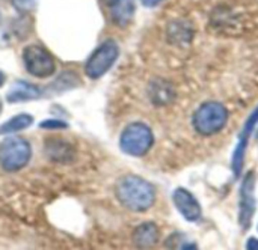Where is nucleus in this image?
Returning a JSON list of instances; mask_svg holds the SVG:
<instances>
[{"label": "nucleus", "instance_id": "obj_1", "mask_svg": "<svg viewBox=\"0 0 258 250\" xmlns=\"http://www.w3.org/2000/svg\"><path fill=\"white\" fill-rule=\"evenodd\" d=\"M116 198L127 210L144 213L153 207L156 190L148 181L136 175H127L116 184Z\"/></svg>", "mask_w": 258, "mask_h": 250}, {"label": "nucleus", "instance_id": "obj_2", "mask_svg": "<svg viewBox=\"0 0 258 250\" xmlns=\"http://www.w3.org/2000/svg\"><path fill=\"white\" fill-rule=\"evenodd\" d=\"M228 121V112L224 104L216 101L204 103L194 116L195 130L203 136L219 133Z\"/></svg>", "mask_w": 258, "mask_h": 250}, {"label": "nucleus", "instance_id": "obj_3", "mask_svg": "<svg viewBox=\"0 0 258 250\" xmlns=\"http://www.w3.org/2000/svg\"><path fill=\"white\" fill-rule=\"evenodd\" d=\"M121 149L133 157L145 155L154 143L153 131L142 122H133L125 127L121 134Z\"/></svg>", "mask_w": 258, "mask_h": 250}, {"label": "nucleus", "instance_id": "obj_4", "mask_svg": "<svg viewBox=\"0 0 258 250\" xmlns=\"http://www.w3.org/2000/svg\"><path fill=\"white\" fill-rule=\"evenodd\" d=\"M32 155L30 145L23 137H8L0 145V166L8 172L23 169Z\"/></svg>", "mask_w": 258, "mask_h": 250}, {"label": "nucleus", "instance_id": "obj_5", "mask_svg": "<svg viewBox=\"0 0 258 250\" xmlns=\"http://www.w3.org/2000/svg\"><path fill=\"white\" fill-rule=\"evenodd\" d=\"M118 54H119L118 44L113 39L104 41L88 59L85 66L86 75L91 78H100L112 68V65L118 59Z\"/></svg>", "mask_w": 258, "mask_h": 250}, {"label": "nucleus", "instance_id": "obj_6", "mask_svg": "<svg viewBox=\"0 0 258 250\" xmlns=\"http://www.w3.org/2000/svg\"><path fill=\"white\" fill-rule=\"evenodd\" d=\"M23 60L26 69L39 78L51 75L56 69V63L51 54L38 45H29L23 53Z\"/></svg>", "mask_w": 258, "mask_h": 250}, {"label": "nucleus", "instance_id": "obj_7", "mask_svg": "<svg viewBox=\"0 0 258 250\" xmlns=\"http://www.w3.org/2000/svg\"><path fill=\"white\" fill-rule=\"evenodd\" d=\"M254 189H255V175L254 172H249L240 189V217L239 219H240V225L243 229H248L251 226V220L255 213Z\"/></svg>", "mask_w": 258, "mask_h": 250}, {"label": "nucleus", "instance_id": "obj_8", "mask_svg": "<svg viewBox=\"0 0 258 250\" xmlns=\"http://www.w3.org/2000/svg\"><path fill=\"white\" fill-rule=\"evenodd\" d=\"M172 201L186 220L197 222L201 217V205L198 204V201L190 192L184 189H177L172 195Z\"/></svg>", "mask_w": 258, "mask_h": 250}, {"label": "nucleus", "instance_id": "obj_9", "mask_svg": "<svg viewBox=\"0 0 258 250\" xmlns=\"http://www.w3.org/2000/svg\"><path fill=\"white\" fill-rule=\"evenodd\" d=\"M258 124V109L251 115V118L246 121V125L243 128V133L240 134V140H239V145L233 154V171L236 174V177H239L242 174V169H243V158H245V148H246V143H248V137L249 134L252 133L254 127Z\"/></svg>", "mask_w": 258, "mask_h": 250}, {"label": "nucleus", "instance_id": "obj_10", "mask_svg": "<svg viewBox=\"0 0 258 250\" xmlns=\"http://www.w3.org/2000/svg\"><path fill=\"white\" fill-rule=\"evenodd\" d=\"M135 11V0H113L110 5V18L116 26L125 27L133 20Z\"/></svg>", "mask_w": 258, "mask_h": 250}, {"label": "nucleus", "instance_id": "obj_11", "mask_svg": "<svg viewBox=\"0 0 258 250\" xmlns=\"http://www.w3.org/2000/svg\"><path fill=\"white\" fill-rule=\"evenodd\" d=\"M41 97V91L38 86L18 80L12 85V88L8 91V101L9 103H21V101H30V100H36Z\"/></svg>", "mask_w": 258, "mask_h": 250}, {"label": "nucleus", "instance_id": "obj_12", "mask_svg": "<svg viewBox=\"0 0 258 250\" xmlns=\"http://www.w3.org/2000/svg\"><path fill=\"white\" fill-rule=\"evenodd\" d=\"M157 241H159V228L154 223H151V222L142 223L141 226H138L135 229V234H133L135 246L147 249V247L154 246Z\"/></svg>", "mask_w": 258, "mask_h": 250}, {"label": "nucleus", "instance_id": "obj_13", "mask_svg": "<svg viewBox=\"0 0 258 250\" xmlns=\"http://www.w3.org/2000/svg\"><path fill=\"white\" fill-rule=\"evenodd\" d=\"M45 154L54 161H68L73 157V149L63 140L45 142Z\"/></svg>", "mask_w": 258, "mask_h": 250}, {"label": "nucleus", "instance_id": "obj_14", "mask_svg": "<svg viewBox=\"0 0 258 250\" xmlns=\"http://www.w3.org/2000/svg\"><path fill=\"white\" fill-rule=\"evenodd\" d=\"M33 124V118L27 113L23 115H17L12 119L6 121L2 127H0V134H11L15 131H21L27 127H30Z\"/></svg>", "mask_w": 258, "mask_h": 250}, {"label": "nucleus", "instance_id": "obj_15", "mask_svg": "<svg viewBox=\"0 0 258 250\" xmlns=\"http://www.w3.org/2000/svg\"><path fill=\"white\" fill-rule=\"evenodd\" d=\"M12 3L20 12H29L36 6V0H12Z\"/></svg>", "mask_w": 258, "mask_h": 250}, {"label": "nucleus", "instance_id": "obj_16", "mask_svg": "<svg viewBox=\"0 0 258 250\" xmlns=\"http://www.w3.org/2000/svg\"><path fill=\"white\" fill-rule=\"evenodd\" d=\"M39 127H41V128H56V130H59V128H67L68 125H67L63 121L50 119V121H44V122H41V124H39Z\"/></svg>", "mask_w": 258, "mask_h": 250}, {"label": "nucleus", "instance_id": "obj_17", "mask_svg": "<svg viewBox=\"0 0 258 250\" xmlns=\"http://www.w3.org/2000/svg\"><path fill=\"white\" fill-rule=\"evenodd\" d=\"M246 247H248L249 250H257L258 249V240H255V238H249V241H248Z\"/></svg>", "mask_w": 258, "mask_h": 250}, {"label": "nucleus", "instance_id": "obj_18", "mask_svg": "<svg viewBox=\"0 0 258 250\" xmlns=\"http://www.w3.org/2000/svg\"><path fill=\"white\" fill-rule=\"evenodd\" d=\"M142 3H144V6H148V8H153V6H156V5H159L162 0H141Z\"/></svg>", "mask_w": 258, "mask_h": 250}, {"label": "nucleus", "instance_id": "obj_19", "mask_svg": "<svg viewBox=\"0 0 258 250\" xmlns=\"http://www.w3.org/2000/svg\"><path fill=\"white\" fill-rule=\"evenodd\" d=\"M3 83H5V74H3V72L0 71V86H2Z\"/></svg>", "mask_w": 258, "mask_h": 250}, {"label": "nucleus", "instance_id": "obj_20", "mask_svg": "<svg viewBox=\"0 0 258 250\" xmlns=\"http://www.w3.org/2000/svg\"><path fill=\"white\" fill-rule=\"evenodd\" d=\"M0 112H2V101H0Z\"/></svg>", "mask_w": 258, "mask_h": 250}]
</instances>
